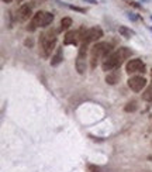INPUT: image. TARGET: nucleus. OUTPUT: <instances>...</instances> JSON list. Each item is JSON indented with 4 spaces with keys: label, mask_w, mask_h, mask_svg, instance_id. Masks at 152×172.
Masks as SVG:
<instances>
[{
    "label": "nucleus",
    "mask_w": 152,
    "mask_h": 172,
    "mask_svg": "<svg viewBox=\"0 0 152 172\" xmlns=\"http://www.w3.org/2000/svg\"><path fill=\"white\" fill-rule=\"evenodd\" d=\"M131 55H132V52H131L130 48L121 47V48H118L117 51L111 52V54L103 61L102 68H103V71H106V72H111L114 69H117V68H118L127 58H130Z\"/></svg>",
    "instance_id": "1"
},
{
    "label": "nucleus",
    "mask_w": 152,
    "mask_h": 172,
    "mask_svg": "<svg viewBox=\"0 0 152 172\" xmlns=\"http://www.w3.org/2000/svg\"><path fill=\"white\" fill-rule=\"evenodd\" d=\"M56 30H48L45 33L41 34L39 37V54L42 58H48L51 55V52L54 51L58 37H56Z\"/></svg>",
    "instance_id": "2"
},
{
    "label": "nucleus",
    "mask_w": 152,
    "mask_h": 172,
    "mask_svg": "<svg viewBox=\"0 0 152 172\" xmlns=\"http://www.w3.org/2000/svg\"><path fill=\"white\" fill-rule=\"evenodd\" d=\"M54 21V14L52 13H49V11H37L34 16H33V18H31V23L28 24V27H27V30L28 31H35L38 27H48L51 23Z\"/></svg>",
    "instance_id": "3"
},
{
    "label": "nucleus",
    "mask_w": 152,
    "mask_h": 172,
    "mask_svg": "<svg viewBox=\"0 0 152 172\" xmlns=\"http://www.w3.org/2000/svg\"><path fill=\"white\" fill-rule=\"evenodd\" d=\"M111 44L109 43H97L93 45L92 51H90V59H92V68H96L97 61L99 59H106L110 52H111Z\"/></svg>",
    "instance_id": "4"
},
{
    "label": "nucleus",
    "mask_w": 152,
    "mask_h": 172,
    "mask_svg": "<svg viewBox=\"0 0 152 172\" xmlns=\"http://www.w3.org/2000/svg\"><path fill=\"white\" fill-rule=\"evenodd\" d=\"M79 31V38L83 44L94 43L97 40H100L103 37V30L100 27H92V28H85L82 27Z\"/></svg>",
    "instance_id": "5"
},
{
    "label": "nucleus",
    "mask_w": 152,
    "mask_h": 172,
    "mask_svg": "<svg viewBox=\"0 0 152 172\" xmlns=\"http://www.w3.org/2000/svg\"><path fill=\"white\" fill-rule=\"evenodd\" d=\"M86 54H87V44H82L80 48H79V54H77V58H76V71L77 74L83 75L86 72Z\"/></svg>",
    "instance_id": "6"
},
{
    "label": "nucleus",
    "mask_w": 152,
    "mask_h": 172,
    "mask_svg": "<svg viewBox=\"0 0 152 172\" xmlns=\"http://www.w3.org/2000/svg\"><path fill=\"white\" fill-rule=\"evenodd\" d=\"M125 71L127 74L130 75H134V74H144L145 72V64L140 59V58H134V59H130L125 65Z\"/></svg>",
    "instance_id": "7"
},
{
    "label": "nucleus",
    "mask_w": 152,
    "mask_h": 172,
    "mask_svg": "<svg viewBox=\"0 0 152 172\" xmlns=\"http://www.w3.org/2000/svg\"><path fill=\"white\" fill-rule=\"evenodd\" d=\"M145 85H147V79L142 78V76H137L135 75V76H131L128 79V86L134 92H141L145 87Z\"/></svg>",
    "instance_id": "8"
},
{
    "label": "nucleus",
    "mask_w": 152,
    "mask_h": 172,
    "mask_svg": "<svg viewBox=\"0 0 152 172\" xmlns=\"http://www.w3.org/2000/svg\"><path fill=\"white\" fill-rule=\"evenodd\" d=\"M30 16H31V6L30 4H23L17 11V20L18 21H26V20L30 18Z\"/></svg>",
    "instance_id": "9"
},
{
    "label": "nucleus",
    "mask_w": 152,
    "mask_h": 172,
    "mask_svg": "<svg viewBox=\"0 0 152 172\" xmlns=\"http://www.w3.org/2000/svg\"><path fill=\"white\" fill-rule=\"evenodd\" d=\"M80 38H79V31H69L66 35H65V38H64V44H66V45H71V44H77Z\"/></svg>",
    "instance_id": "10"
},
{
    "label": "nucleus",
    "mask_w": 152,
    "mask_h": 172,
    "mask_svg": "<svg viewBox=\"0 0 152 172\" xmlns=\"http://www.w3.org/2000/svg\"><path fill=\"white\" fill-rule=\"evenodd\" d=\"M118 33L121 34V37H124V38H131L132 35H135V31L134 30H131V28H128V27H125V26H121L120 28H118Z\"/></svg>",
    "instance_id": "11"
},
{
    "label": "nucleus",
    "mask_w": 152,
    "mask_h": 172,
    "mask_svg": "<svg viewBox=\"0 0 152 172\" xmlns=\"http://www.w3.org/2000/svg\"><path fill=\"white\" fill-rule=\"evenodd\" d=\"M118 79H120V74H118L117 71L109 72V75L106 76V82L110 83V85H115V83L118 82Z\"/></svg>",
    "instance_id": "12"
},
{
    "label": "nucleus",
    "mask_w": 152,
    "mask_h": 172,
    "mask_svg": "<svg viewBox=\"0 0 152 172\" xmlns=\"http://www.w3.org/2000/svg\"><path fill=\"white\" fill-rule=\"evenodd\" d=\"M62 49L61 48H58V51H56V54L52 56V59H51V66H56V65H59L61 62H62Z\"/></svg>",
    "instance_id": "13"
},
{
    "label": "nucleus",
    "mask_w": 152,
    "mask_h": 172,
    "mask_svg": "<svg viewBox=\"0 0 152 172\" xmlns=\"http://www.w3.org/2000/svg\"><path fill=\"white\" fill-rule=\"evenodd\" d=\"M72 26V18H69V17H65V18H62L61 20V28L59 30H68L69 27Z\"/></svg>",
    "instance_id": "14"
},
{
    "label": "nucleus",
    "mask_w": 152,
    "mask_h": 172,
    "mask_svg": "<svg viewBox=\"0 0 152 172\" xmlns=\"http://www.w3.org/2000/svg\"><path fill=\"white\" fill-rule=\"evenodd\" d=\"M142 99L147 100V102H152V86L145 90V93L142 95Z\"/></svg>",
    "instance_id": "15"
},
{
    "label": "nucleus",
    "mask_w": 152,
    "mask_h": 172,
    "mask_svg": "<svg viewBox=\"0 0 152 172\" xmlns=\"http://www.w3.org/2000/svg\"><path fill=\"white\" fill-rule=\"evenodd\" d=\"M125 112H135L137 110V103L135 102H131V103H127L125 107H124Z\"/></svg>",
    "instance_id": "16"
},
{
    "label": "nucleus",
    "mask_w": 152,
    "mask_h": 172,
    "mask_svg": "<svg viewBox=\"0 0 152 172\" xmlns=\"http://www.w3.org/2000/svg\"><path fill=\"white\" fill-rule=\"evenodd\" d=\"M72 10H75V11H79V13H85L86 10L85 9H82V7H77V6H69Z\"/></svg>",
    "instance_id": "17"
},
{
    "label": "nucleus",
    "mask_w": 152,
    "mask_h": 172,
    "mask_svg": "<svg viewBox=\"0 0 152 172\" xmlns=\"http://www.w3.org/2000/svg\"><path fill=\"white\" fill-rule=\"evenodd\" d=\"M26 45H27V47H33V44H34V41H33V38H27V40H26Z\"/></svg>",
    "instance_id": "18"
},
{
    "label": "nucleus",
    "mask_w": 152,
    "mask_h": 172,
    "mask_svg": "<svg viewBox=\"0 0 152 172\" xmlns=\"http://www.w3.org/2000/svg\"><path fill=\"white\" fill-rule=\"evenodd\" d=\"M85 1H89V3H92V4H97V0H85Z\"/></svg>",
    "instance_id": "19"
},
{
    "label": "nucleus",
    "mask_w": 152,
    "mask_h": 172,
    "mask_svg": "<svg viewBox=\"0 0 152 172\" xmlns=\"http://www.w3.org/2000/svg\"><path fill=\"white\" fill-rule=\"evenodd\" d=\"M16 1H18V3H21V1H24V0H16Z\"/></svg>",
    "instance_id": "20"
},
{
    "label": "nucleus",
    "mask_w": 152,
    "mask_h": 172,
    "mask_svg": "<svg viewBox=\"0 0 152 172\" xmlns=\"http://www.w3.org/2000/svg\"><path fill=\"white\" fill-rule=\"evenodd\" d=\"M3 1H6V3H9V1H10V0H3Z\"/></svg>",
    "instance_id": "21"
},
{
    "label": "nucleus",
    "mask_w": 152,
    "mask_h": 172,
    "mask_svg": "<svg viewBox=\"0 0 152 172\" xmlns=\"http://www.w3.org/2000/svg\"><path fill=\"white\" fill-rule=\"evenodd\" d=\"M151 76H152V74H151Z\"/></svg>",
    "instance_id": "22"
}]
</instances>
